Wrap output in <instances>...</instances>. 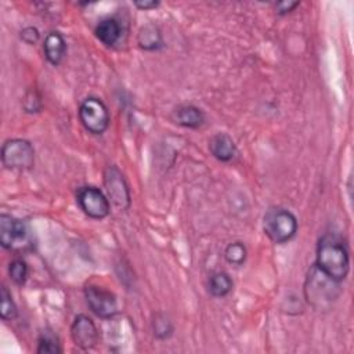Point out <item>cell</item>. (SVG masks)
<instances>
[{"label": "cell", "instance_id": "obj_24", "mask_svg": "<svg viewBox=\"0 0 354 354\" xmlns=\"http://www.w3.org/2000/svg\"><path fill=\"white\" fill-rule=\"evenodd\" d=\"M134 6L140 10H151V8H156L159 6V1H153V0H140V1H134Z\"/></svg>", "mask_w": 354, "mask_h": 354}, {"label": "cell", "instance_id": "obj_8", "mask_svg": "<svg viewBox=\"0 0 354 354\" xmlns=\"http://www.w3.org/2000/svg\"><path fill=\"white\" fill-rule=\"evenodd\" d=\"M104 185L109 201L119 210H126L130 207V189L124 180V176L116 166H108L104 170Z\"/></svg>", "mask_w": 354, "mask_h": 354}, {"label": "cell", "instance_id": "obj_11", "mask_svg": "<svg viewBox=\"0 0 354 354\" xmlns=\"http://www.w3.org/2000/svg\"><path fill=\"white\" fill-rule=\"evenodd\" d=\"M210 153L220 162H230L236 156V145L227 133H217L209 141Z\"/></svg>", "mask_w": 354, "mask_h": 354}, {"label": "cell", "instance_id": "obj_19", "mask_svg": "<svg viewBox=\"0 0 354 354\" xmlns=\"http://www.w3.org/2000/svg\"><path fill=\"white\" fill-rule=\"evenodd\" d=\"M248 250L242 242H232L224 250V257L227 263L232 266H242L246 260Z\"/></svg>", "mask_w": 354, "mask_h": 354}, {"label": "cell", "instance_id": "obj_22", "mask_svg": "<svg viewBox=\"0 0 354 354\" xmlns=\"http://www.w3.org/2000/svg\"><path fill=\"white\" fill-rule=\"evenodd\" d=\"M21 39L26 44H36L40 39V33L35 26H26L21 30Z\"/></svg>", "mask_w": 354, "mask_h": 354}, {"label": "cell", "instance_id": "obj_2", "mask_svg": "<svg viewBox=\"0 0 354 354\" xmlns=\"http://www.w3.org/2000/svg\"><path fill=\"white\" fill-rule=\"evenodd\" d=\"M340 282L329 278L315 264L311 266L304 282V297L311 307L328 308L340 296Z\"/></svg>", "mask_w": 354, "mask_h": 354}, {"label": "cell", "instance_id": "obj_15", "mask_svg": "<svg viewBox=\"0 0 354 354\" xmlns=\"http://www.w3.org/2000/svg\"><path fill=\"white\" fill-rule=\"evenodd\" d=\"M137 43L140 48L145 51H155L163 47V39L159 28L153 24L144 25L137 35Z\"/></svg>", "mask_w": 354, "mask_h": 354}, {"label": "cell", "instance_id": "obj_10", "mask_svg": "<svg viewBox=\"0 0 354 354\" xmlns=\"http://www.w3.org/2000/svg\"><path fill=\"white\" fill-rule=\"evenodd\" d=\"M71 337L79 348L88 350L98 342V329L90 317L79 314L71 325Z\"/></svg>", "mask_w": 354, "mask_h": 354}, {"label": "cell", "instance_id": "obj_6", "mask_svg": "<svg viewBox=\"0 0 354 354\" xmlns=\"http://www.w3.org/2000/svg\"><path fill=\"white\" fill-rule=\"evenodd\" d=\"M84 297L88 308L100 318H104V319L112 318L119 311L118 299L115 293L102 286H97V285L86 286Z\"/></svg>", "mask_w": 354, "mask_h": 354}, {"label": "cell", "instance_id": "obj_9", "mask_svg": "<svg viewBox=\"0 0 354 354\" xmlns=\"http://www.w3.org/2000/svg\"><path fill=\"white\" fill-rule=\"evenodd\" d=\"M0 243L4 249L15 250L28 243V227L25 221L10 214H0Z\"/></svg>", "mask_w": 354, "mask_h": 354}, {"label": "cell", "instance_id": "obj_5", "mask_svg": "<svg viewBox=\"0 0 354 354\" xmlns=\"http://www.w3.org/2000/svg\"><path fill=\"white\" fill-rule=\"evenodd\" d=\"M79 119L83 127L95 136L105 133L111 122L106 105L97 97H88L80 104Z\"/></svg>", "mask_w": 354, "mask_h": 354}, {"label": "cell", "instance_id": "obj_14", "mask_svg": "<svg viewBox=\"0 0 354 354\" xmlns=\"http://www.w3.org/2000/svg\"><path fill=\"white\" fill-rule=\"evenodd\" d=\"M94 33L102 44L112 47L120 39L122 28L116 18H105L98 22V25L94 29Z\"/></svg>", "mask_w": 354, "mask_h": 354}, {"label": "cell", "instance_id": "obj_17", "mask_svg": "<svg viewBox=\"0 0 354 354\" xmlns=\"http://www.w3.org/2000/svg\"><path fill=\"white\" fill-rule=\"evenodd\" d=\"M0 317L4 321H11L15 319L18 315V308L17 304L11 296V292L7 289V286H1L0 288Z\"/></svg>", "mask_w": 354, "mask_h": 354}, {"label": "cell", "instance_id": "obj_21", "mask_svg": "<svg viewBox=\"0 0 354 354\" xmlns=\"http://www.w3.org/2000/svg\"><path fill=\"white\" fill-rule=\"evenodd\" d=\"M152 330L158 339L165 340L171 336L173 325L163 314H158V315H155V318L152 321Z\"/></svg>", "mask_w": 354, "mask_h": 354}, {"label": "cell", "instance_id": "obj_13", "mask_svg": "<svg viewBox=\"0 0 354 354\" xmlns=\"http://www.w3.org/2000/svg\"><path fill=\"white\" fill-rule=\"evenodd\" d=\"M43 51H44L46 59L51 65H58L62 61L66 51V43L62 35L58 32H50L44 39Z\"/></svg>", "mask_w": 354, "mask_h": 354}, {"label": "cell", "instance_id": "obj_23", "mask_svg": "<svg viewBox=\"0 0 354 354\" xmlns=\"http://www.w3.org/2000/svg\"><path fill=\"white\" fill-rule=\"evenodd\" d=\"M299 6V1H279L275 4V11L278 15H285L288 12H292Z\"/></svg>", "mask_w": 354, "mask_h": 354}, {"label": "cell", "instance_id": "obj_16", "mask_svg": "<svg viewBox=\"0 0 354 354\" xmlns=\"http://www.w3.org/2000/svg\"><path fill=\"white\" fill-rule=\"evenodd\" d=\"M232 286H234V283H232L231 277L224 271L214 272L213 275H210L209 282H207L209 293L214 297L227 296L232 290Z\"/></svg>", "mask_w": 354, "mask_h": 354}, {"label": "cell", "instance_id": "obj_7", "mask_svg": "<svg viewBox=\"0 0 354 354\" xmlns=\"http://www.w3.org/2000/svg\"><path fill=\"white\" fill-rule=\"evenodd\" d=\"M79 207L86 216L94 220H102L109 214V199L97 187H82L76 194Z\"/></svg>", "mask_w": 354, "mask_h": 354}, {"label": "cell", "instance_id": "obj_20", "mask_svg": "<svg viewBox=\"0 0 354 354\" xmlns=\"http://www.w3.org/2000/svg\"><path fill=\"white\" fill-rule=\"evenodd\" d=\"M8 275L15 285H24L28 279V264L22 259H15L8 264Z\"/></svg>", "mask_w": 354, "mask_h": 354}, {"label": "cell", "instance_id": "obj_3", "mask_svg": "<svg viewBox=\"0 0 354 354\" xmlns=\"http://www.w3.org/2000/svg\"><path fill=\"white\" fill-rule=\"evenodd\" d=\"M263 231L274 243H286L297 232L296 216L283 207H270L263 217Z\"/></svg>", "mask_w": 354, "mask_h": 354}, {"label": "cell", "instance_id": "obj_12", "mask_svg": "<svg viewBox=\"0 0 354 354\" xmlns=\"http://www.w3.org/2000/svg\"><path fill=\"white\" fill-rule=\"evenodd\" d=\"M173 119L177 124L187 129H198L205 123V113L201 108L192 104H184L177 106L173 113Z\"/></svg>", "mask_w": 354, "mask_h": 354}, {"label": "cell", "instance_id": "obj_18", "mask_svg": "<svg viewBox=\"0 0 354 354\" xmlns=\"http://www.w3.org/2000/svg\"><path fill=\"white\" fill-rule=\"evenodd\" d=\"M36 351L39 354H41V353H44V354H59V353H62V348L59 346L58 337L53 332L43 330L39 336Z\"/></svg>", "mask_w": 354, "mask_h": 354}, {"label": "cell", "instance_id": "obj_4", "mask_svg": "<svg viewBox=\"0 0 354 354\" xmlns=\"http://www.w3.org/2000/svg\"><path fill=\"white\" fill-rule=\"evenodd\" d=\"M1 162L10 170H29L35 163L33 145L24 138H10L1 147Z\"/></svg>", "mask_w": 354, "mask_h": 354}, {"label": "cell", "instance_id": "obj_1", "mask_svg": "<svg viewBox=\"0 0 354 354\" xmlns=\"http://www.w3.org/2000/svg\"><path fill=\"white\" fill-rule=\"evenodd\" d=\"M315 266L329 278L342 282L350 271L347 246L335 235H324L317 245Z\"/></svg>", "mask_w": 354, "mask_h": 354}]
</instances>
